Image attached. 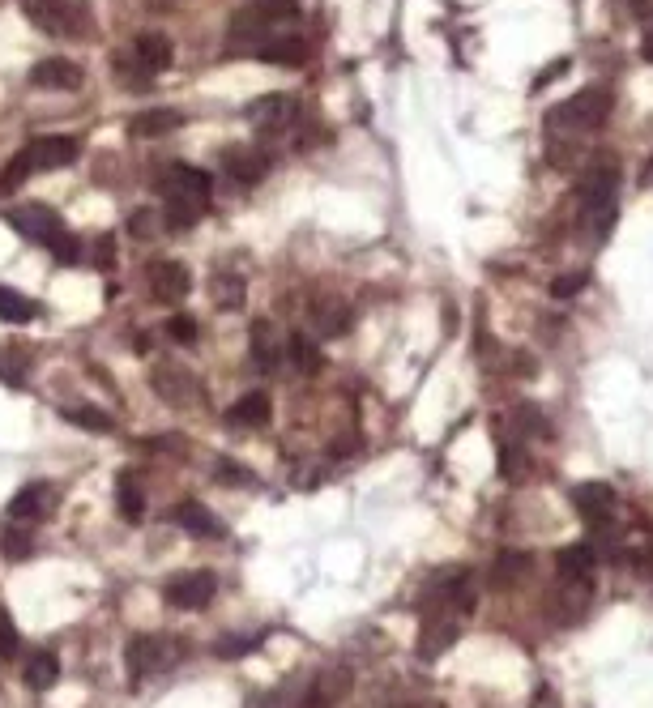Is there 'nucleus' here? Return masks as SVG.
I'll return each mask as SVG.
<instances>
[{
  "instance_id": "e433bc0d",
  "label": "nucleus",
  "mask_w": 653,
  "mask_h": 708,
  "mask_svg": "<svg viewBox=\"0 0 653 708\" xmlns=\"http://www.w3.org/2000/svg\"><path fill=\"white\" fill-rule=\"evenodd\" d=\"M167 333H171V342H180V346H193L197 342V320L193 316H184V312H175L171 320H167Z\"/></svg>"
},
{
  "instance_id": "f03ea898",
  "label": "nucleus",
  "mask_w": 653,
  "mask_h": 708,
  "mask_svg": "<svg viewBox=\"0 0 653 708\" xmlns=\"http://www.w3.org/2000/svg\"><path fill=\"white\" fill-rule=\"evenodd\" d=\"M615 197H619V167L615 163H598L585 171V180L577 188L581 201V231L585 239H607L615 227Z\"/></svg>"
},
{
  "instance_id": "5701e85b",
  "label": "nucleus",
  "mask_w": 653,
  "mask_h": 708,
  "mask_svg": "<svg viewBox=\"0 0 653 708\" xmlns=\"http://www.w3.org/2000/svg\"><path fill=\"white\" fill-rule=\"evenodd\" d=\"M274 30V18L265 9H240L231 18V43H248V47H261Z\"/></svg>"
},
{
  "instance_id": "2f4dec72",
  "label": "nucleus",
  "mask_w": 653,
  "mask_h": 708,
  "mask_svg": "<svg viewBox=\"0 0 653 708\" xmlns=\"http://www.w3.org/2000/svg\"><path fill=\"white\" fill-rule=\"evenodd\" d=\"M30 316H35V303L18 295L13 286H0V320H5V325H26Z\"/></svg>"
},
{
  "instance_id": "c9c22d12",
  "label": "nucleus",
  "mask_w": 653,
  "mask_h": 708,
  "mask_svg": "<svg viewBox=\"0 0 653 708\" xmlns=\"http://www.w3.org/2000/svg\"><path fill=\"white\" fill-rule=\"evenodd\" d=\"M257 645H261V636H222V640H214V653L218 657H244Z\"/></svg>"
},
{
  "instance_id": "f8f14e48",
  "label": "nucleus",
  "mask_w": 653,
  "mask_h": 708,
  "mask_svg": "<svg viewBox=\"0 0 653 708\" xmlns=\"http://www.w3.org/2000/svg\"><path fill=\"white\" fill-rule=\"evenodd\" d=\"M86 82V73H82V64L69 60V56H47L39 60L35 69H30V86L35 90H77Z\"/></svg>"
},
{
  "instance_id": "c03bdc74",
  "label": "nucleus",
  "mask_w": 653,
  "mask_h": 708,
  "mask_svg": "<svg viewBox=\"0 0 653 708\" xmlns=\"http://www.w3.org/2000/svg\"><path fill=\"white\" fill-rule=\"evenodd\" d=\"M218 474H222V478H240V482H252V474H244L240 465H231V461H218Z\"/></svg>"
},
{
  "instance_id": "473e14b6",
  "label": "nucleus",
  "mask_w": 653,
  "mask_h": 708,
  "mask_svg": "<svg viewBox=\"0 0 653 708\" xmlns=\"http://www.w3.org/2000/svg\"><path fill=\"white\" fill-rule=\"evenodd\" d=\"M286 350H291L286 359H291L304 376H316V372H321V350H316V342H308L304 333H295L291 342H286Z\"/></svg>"
},
{
  "instance_id": "f257e3e1",
  "label": "nucleus",
  "mask_w": 653,
  "mask_h": 708,
  "mask_svg": "<svg viewBox=\"0 0 653 708\" xmlns=\"http://www.w3.org/2000/svg\"><path fill=\"white\" fill-rule=\"evenodd\" d=\"M210 175L201 167H188V163H175L163 175V214H167V227L171 231H188L197 227L210 209Z\"/></svg>"
},
{
  "instance_id": "4468645a",
  "label": "nucleus",
  "mask_w": 653,
  "mask_h": 708,
  "mask_svg": "<svg viewBox=\"0 0 653 708\" xmlns=\"http://www.w3.org/2000/svg\"><path fill=\"white\" fill-rule=\"evenodd\" d=\"M572 504H577L581 517L598 529H607L611 517H615V491L607 487V482H581V487L572 491Z\"/></svg>"
},
{
  "instance_id": "a878e982",
  "label": "nucleus",
  "mask_w": 653,
  "mask_h": 708,
  "mask_svg": "<svg viewBox=\"0 0 653 708\" xmlns=\"http://www.w3.org/2000/svg\"><path fill=\"white\" fill-rule=\"evenodd\" d=\"M525 576H530V555H521V551H504L491 563V585L496 589H517Z\"/></svg>"
},
{
  "instance_id": "ea45409f",
  "label": "nucleus",
  "mask_w": 653,
  "mask_h": 708,
  "mask_svg": "<svg viewBox=\"0 0 653 708\" xmlns=\"http://www.w3.org/2000/svg\"><path fill=\"white\" fill-rule=\"evenodd\" d=\"M158 214H150V209H133L129 214V231H133V239H150L154 231H158V222H154Z\"/></svg>"
},
{
  "instance_id": "c756f323",
  "label": "nucleus",
  "mask_w": 653,
  "mask_h": 708,
  "mask_svg": "<svg viewBox=\"0 0 653 708\" xmlns=\"http://www.w3.org/2000/svg\"><path fill=\"white\" fill-rule=\"evenodd\" d=\"M60 414H65L73 427L94 431V436H107V431H111V414H107V410H99V406H65Z\"/></svg>"
},
{
  "instance_id": "b1692460",
  "label": "nucleus",
  "mask_w": 653,
  "mask_h": 708,
  "mask_svg": "<svg viewBox=\"0 0 653 708\" xmlns=\"http://www.w3.org/2000/svg\"><path fill=\"white\" fill-rule=\"evenodd\" d=\"M227 423H231V427H252V431L269 427V397H265L261 389H257V393H244V397L227 410Z\"/></svg>"
},
{
  "instance_id": "9b49d317",
  "label": "nucleus",
  "mask_w": 653,
  "mask_h": 708,
  "mask_svg": "<svg viewBox=\"0 0 653 708\" xmlns=\"http://www.w3.org/2000/svg\"><path fill=\"white\" fill-rule=\"evenodd\" d=\"M146 282H150V299L158 303H180L193 291V273H188L184 261H154L146 269Z\"/></svg>"
},
{
  "instance_id": "79ce46f5",
  "label": "nucleus",
  "mask_w": 653,
  "mask_h": 708,
  "mask_svg": "<svg viewBox=\"0 0 653 708\" xmlns=\"http://www.w3.org/2000/svg\"><path fill=\"white\" fill-rule=\"evenodd\" d=\"M111 248H116V239H111V235L94 239V265H99V269H111V261H116V256H111Z\"/></svg>"
},
{
  "instance_id": "f704fd0d",
  "label": "nucleus",
  "mask_w": 653,
  "mask_h": 708,
  "mask_svg": "<svg viewBox=\"0 0 653 708\" xmlns=\"http://www.w3.org/2000/svg\"><path fill=\"white\" fill-rule=\"evenodd\" d=\"M585 282H589V273H585V269L555 273V278H551V295H555V299H572V295H581V291H585Z\"/></svg>"
},
{
  "instance_id": "a211bd4d",
  "label": "nucleus",
  "mask_w": 653,
  "mask_h": 708,
  "mask_svg": "<svg viewBox=\"0 0 653 708\" xmlns=\"http://www.w3.org/2000/svg\"><path fill=\"white\" fill-rule=\"evenodd\" d=\"M26 154H30V167L35 171H60L77 158V141L73 137H39L26 146Z\"/></svg>"
},
{
  "instance_id": "dca6fc26",
  "label": "nucleus",
  "mask_w": 653,
  "mask_h": 708,
  "mask_svg": "<svg viewBox=\"0 0 653 708\" xmlns=\"http://www.w3.org/2000/svg\"><path fill=\"white\" fill-rule=\"evenodd\" d=\"M133 60H137L141 77L167 73V69H171V60H175V47H171L167 35H158V30H146V35H137V39H133Z\"/></svg>"
},
{
  "instance_id": "7c9ffc66",
  "label": "nucleus",
  "mask_w": 653,
  "mask_h": 708,
  "mask_svg": "<svg viewBox=\"0 0 653 708\" xmlns=\"http://www.w3.org/2000/svg\"><path fill=\"white\" fill-rule=\"evenodd\" d=\"M30 175H35V167H30V154L26 150H18L9 158L5 167H0V197H9V192H18Z\"/></svg>"
},
{
  "instance_id": "a19ab883",
  "label": "nucleus",
  "mask_w": 653,
  "mask_h": 708,
  "mask_svg": "<svg viewBox=\"0 0 653 708\" xmlns=\"http://www.w3.org/2000/svg\"><path fill=\"white\" fill-rule=\"evenodd\" d=\"M30 546H35V542H30L26 529H9V534H5V555H9V559H26Z\"/></svg>"
},
{
  "instance_id": "4c0bfd02",
  "label": "nucleus",
  "mask_w": 653,
  "mask_h": 708,
  "mask_svg": "<svg viewBox=\"0 0 653 708\" xmlns=\"http://www.w3.org/2000/svg\"><path fill=\"white\" fill-rule=\"evenodd\" d=\"M47 252H52L56 261H60V265H77V261H82V244H77V239H73L69 231L60 235V239H56V244L47 248Z\"/></svg>"
},
{
  "instance_id": "7ed1b4c3",
  "label": "nucleus",
  "mask_w": 653,
  "mask_h": 708,
  "mask_svg": "<svg viewBox=\"0 0 653 708\" xmlns=\"http://www.w3.org/2000/svg\"><path fill=\"white\" fill-rule=\"evenodd\" d=\"M611 90L607 86H585V90H577L572 99H564V103H555L551 111H547V133L555 137H568V133H594V128H602L607 124V116H611Z\"/></svg>"
},
{
  "instance_id": "ddd939ff",
  "label": "nucleus",
  "mask_w": 653,
  "mask_h": 708,
  "mask_svg": "<svg viewBox=\"0 0 653 708\" xmlns=\"http://www.w3.org/2000/svg\"><path fill=\"white\" fill-rule=\"evenodd\" d=\"M308 320H312V329L321 333V337H342V333H350V320H355V312H350V303L338 299V295H312Z\"/></svg>"
},
{
  "instance_id": "58836bf2",
  "label": "nucleus",
  "mask_w": 653,
  "mask_h": 708,
  "mask_svg": "<svg viewBox=\"0 0 653 708\" xmlns=\"http://www.w3.org/2000/svg\"><path fill=\"white\" fill-rule=\"evenodd\" d=\"M18 653V627H13V615L0 606V657H13Z\"/></svg>"
},
{
  "instance_id": "72a5a7b5",
  "label": "nucleus",
  "mask_w": 653,
  "mask_h": 708,
  "mask_svg": "<svg viewBox=\"0 0 653 708\" xmlns=\"http://www.w3.org/2000/svg\"><path fill=\"white\" fill-rule=\"evenodd\" d=\"M342 687H346V679H321V683H312V691L304 696V704H299V708H329L333 700H338Z\"/></svg>"
},
{
  "instance_id": "39448f33",
  "label": "nucleus",
  "mask_w": 653,
  "mask_h": 708,
  "mask_svg": "<svg viewBox=\"0 0 653 708\" xmlns=\"http://www.w3.org/2000/svg\"><path fill=\"white\" fill-rule=\"evenodd\" d=\"M461 636V615L453 606H423V627H419V662H436L440 653H449Z\"/></svg>"
},
{
  "instance_id": "9d476101",
  "label": "nucleus",
  "mask_w": 653,
  "mask_h": 708,
  "mask_svg": "<svg viewBox=\"0 0 653 708\" xmlns=\"http://www.w3.org/2000/svg\"><path fill=\"white\" fill-rule=\"evenodd\" d=\"M150 380H154V393L163 397L167 406H175V410H180V406H193V401L201 397V393H197L201 384H197V376L188 372L184 363H158L154 372H150Z\"/></svg>"
},
{
  "instance_id": "20e7f679",
  "label": "nucleus",
  "mask_w": 653,
  "mask_h": 708,
  "mask_svg": "<svg viewBox=\"0 0 653 708\" xmlns=\"http://www.w3.org/2000/svg\"><path fill=\"white\" fill-rule=\"evenodd\" d=\"M124 662H129V679L141 683L150 674H163L180 662V645L167 636H133L129 649H124Z\"/></svg>"
},
{
  "instance_id": "bb28decb",
  "label": "nucleus",
  "mask_w": 653,
  "mask_h": 708,
  "mask_svg": "<svg viewBox=\"0 0 653 708\" xmlns=\"http://www.w3.org/2000/svg\"><path fill=\"white\" fill-rule=\"evenodd\" d=\"M116 508L124 512L129 521H141V512H146V495H141V478L133 470H124L116 478Z\"/></svg>"
},
{
  "instance_id": "cd10ccee",
  "label": "nucleus",
  "mask_w": 653,
  "mask_h": 708,
  "mask_svg": "<svg viewBox=\"0 0 653 708\" xmlns=\"http://www.w3.org/2000/svg\"><path fill=\"white\" fill-rule=\"evenodd\" d=\"M210 299H214V308H222V312L244 308V278H240V273H214Z\"/></svg>"
},
{
  "instance_id": "393cba45",
  "label": "nucleus",
  "mask_w": 653,
  "mask_h": 708,
  "mask_svg": "<svg viewBox=\"0 0 653 708\" xmlns=\"http://www.w3.org/2000/svg\"><path fill=\"white\" fill-rule=\"evenodd\" d=\"M265 64H286V69H299V64H308V43L304 39H265L261 47H252Z\"/></svg>"
},
{
  "instance_id": "1a4fd4ad",
  "label": "nucleus",
  "mask_w": 653,
  "mask_h": 708,
  "mask_svg": "<svg viewBox=\"0 0 653 708\" xmlns=\"http://www.w3.org/2000/svg\"><path fill=\"white\" fill-rule=\"evenodd\" d=\"M9 227L26 239H35V244H43V248H52L56 239L65 235V218H60L52 205H18L9 214Z\"/></svg>"
},
{
  "instance_id": "6e6552de",
  "label": "nucleus",
  "mask_w": 653,
  "mask_h": 708,
  "mask_svg": "<svg viewBox=\"0 0 653 708\" xmlns=\"http://www.w3.org/2000/svg\"><path fill=\"white\" fill-rule=\"evenodd\" d=\"M214 593H218L214 572H175L163 585V602L171 610H205Z\"/></svg>"
},
{
  "instance_id": "412c9836",
  "label": "nucleus",
  "mask_w": 653,
  "mask_h": 708,
  "mask_svg": "<svg viewBox=\"0 0 653 708\" xmlns=\"http://www.w3.org/2000/svg\"><path fill=\"white\" fill-rule=\"evenodd\" d=\"M52 504H56L52 482H30V487H22V491L9 500V521H35V517H43V512L52 508Z\"/></svg>"
},
{
  "instance_id": "c85d7f7f",
  "label": "nucleus",
  "mask_w": 653,
  "mask_h": 708,
  "mask_svg": "<svg viewBox=\"0 0 653 708\" xmlns=\"http://www.w3.org/2000/svg\"><path fill=\"white\" fill-rule=\"evenodd\" d=\"M60 679V662H56V653H35L26 662V687L30 691H47Z\"/></svg>"
},
{
  "instance_id": "aec40b11",
  "label": "nucleus",
  "mask_w": 653,
  "mask_h": 708,
  "mask_svg": "<svg viewBox=\"0 0 653 708\" xmlns=\"http://www.w3.org/2000/svg\"><path fill=\"white\" fill-rule=\"evenodd\" d=\"M175 128H184L180 111H171V107H150V111H141V116H133L129 133H133L137 141H158V137H171Z\"/></svg>"
},
{
  "instance_id": "0eeeda50",
  "label": "nucleus",
  "mask_w": 653,
  "mask_h": 708,
  "mask_svg": "<svg viewBox=\"0 0 653 708\" xmlns=\"http://www.w3.org/2000/svg\"><path fill=\"white\" fill-rule=\"evenodd\" d=\"M244 116L261 137H278L299 120V103L291 99V94H261V99L248 103Z\"/></svg>"
},
{
  "instance_id": "f3484780",
  "label": "nucleus",
  "mask_w": 653,
  "mask_h": 708,
  "mask_svg": "<svg viewBox=\"0 0 653 708\" xmlns=\"http://www.w3.org/2000/svg\"><path fill=\"white\" fill-rule=\"evenodd\" d=\"M555 572H560V581L589 593L594 589V546H564L560 559H555Z\"/></svg>"
},
{
  "instance_id": "37998d69",
  "label": "nucleus",
  "mask_w": 653,
  "mask_h": 708,
  "mask_svg": "<svg viewBox=\"0 0 653 708\" xmlns=\"http://www.w3.org/2000/svg\"><path fill=\"white\" fill-rule=\"evenodd\" d=\"M560 73H568V56H560V60H551V64H547V69H543V73H538V77H534V90H547V86H551V77H560Z\"/></svg>"
},
{
  "instance_id": "a18cd8bd",
  "label": "nucleus",
  "mask_w": 653,
  "mask_h": 708,
  "mask_svg": "<svg viewBox=\"0 0 653 708\" xmlns=\"http://www.w3.org/2000/svg\"><path fill=\"white\" fill-rule=\"evenodd\" d=\"M645 60H649V64H653V35H649V39H645Z\"/></svg>"
},
{
  "instance_id": "4be33fe9",
  "label": "nucleus",
  "mask_w": 653,
  "mask_h": 708,
  "mask_svg": "<svg viewBox=\"0 0 653 708\" xmlns=\"http://www.w3.org/2000/svg\"><path fill=\"white\" fill-rule=\"evenodd\" d=\"M171 517H175V525H180L184 534H193V538H222V521L205 504H197V500L175 504Z\"/></svg>"
},
{
  "instance_id": "423d86ee",
  "label": "nucleus",
  "mask_w": 653,
  "mask_h": 708,
  "mask_svg": "<svg viewBox=\"0 0 653 708\" xmlns=\"http://www.w3.org/2000/svg\"><path fill=\"white\" fill-rule=\"evenodd\" d=\"M26 18L47 35H77L86 22V5H77V0H26Z\"/></svg>"
},
{
  "instance_id": "6ab92c4d",
  "label": "nucleus",
  "mask_w": 653,
  "mask_h": 708,
  "mask_svg": "<svg viewBox=\"0 0 653 708\" xmlns=\"http://www.w3.org/2000/svg\"><path fill=\"white\" fill-rule=\"evenodd\" d=\"M248 350H252V359H257L261 372H274L278 359L286 354V342H278L274 320H252V329H248Z\"/></svg>"
},
{
  "instance_id": "2eb2a0df",
  "label": "nucleus",
  "mask_w": 653,
  "mask_h": 708,
  "mask_svg": "<svg viewBox=\"0 0 653 708\" xmlns=\"http://www.w3.org/2000/svg\"><path fill=\"white\" fill-rule=\"evenodd\" d=\"M222 171H227L235 184L252 188V184H261L269 175V158L261 150H252V146H227V150H222Z\"/></svg>"
}]
</instances>
